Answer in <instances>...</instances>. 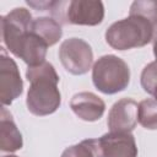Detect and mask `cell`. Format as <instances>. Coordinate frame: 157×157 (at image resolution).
Segmentation results:
<instances>
[{
  "instance_id": "1",
  "label": "cell",
  "mask_w": 157,
  "mask_h": 157,
  "mask_svg": "<svg viewBox=\"0 0 157 157\" xmlns=\"http://www.w3.org/2000/svg\"><path fill=\"white\" fill-rule=\"evenodd\" d=\"M26 78L31 82L26 98L28 110L37 117L56 112L61 104V94L58 88L60 78L53 64L44 61L36 66H28Z\"/></svg>"
},
{
  "instance_id": "2",
  "label": "cell",
  "mask_w": 157,
  "mask_h": 157,
  "mask_svg": "<svg viewBox=\"0 0 157 157\" xmlns=\"http://www.w3.org/2000/svg\"><path fill=\"white\" fill-rule=\"evenodd\" d=\"M153 31L155 26L148 20L137 15H129L108 27L105 40L115 50L140 48L152 40Z\"/></svg>"
},
{
  "instance_id": "3",
  "label": "cell",
  "mask_w": 157,
  "mask_h": 157,
  "mask_svg": "<svg viewBox=\"0 0 157 157\" xmlns=\"http://www.w3.org/2000/svg\"><path fill=\"white\" fill-rule=\"evenodd\" d=\"M94 87L104 94L124 91L130 82V69L119 56L107 54L101 56L92 67Z\"/></svg>"
},
{
  "instance_id": "4",
  "label": "cell",
  "mask_w": 157,
  "mask_h": 157,
  "mask_svg": "<svg viewBox=\"0 0 157 157\" xmlns=\"http://www.w3.org/2000/svg\"><path fill=\"white\" fill-rule=\"evenodd\" d=\"M59 59L64 69L72 75L88 72L93 63L91 45L81 38H67L59 48Z\"/></svg>"
},
{
  "instance_id": "5",
  "label": "cell",
  "mask_w": 157,
  "mask_h": 157,
  "mask_svg": "<svg viewBox=\"0 0 157 157\" xmlns=\"http://www.w3.org/2000/svg\"><path fill=\"white\" fill-rule=\"evenodd\" d=\"M64 22L78 26H97L104 18V6L102 1L72 0L64 1Z\"/></svg>"
},
{
  "instance_id": "6",
  "label": "cell",
  "mask_w": 157,
  "mask_h": 157,
  "mask_svg": "<svg viewBox=\"0 0 157 157\" xmlns=\"http://www.w3.org/2000/svg\"><path fill=\"white\" fill-rule=\"evenodd\" d=\"M32 15L25 7H15L1 17V37L9 49L13 52L21 38L32 28Z\"/></svg>"
},
{
  "instance_id": "7",
  "label": "cell",
  "mask_w": 157,
  "mask_h": 157,
  "mask_svg": "<svg viewBox=\"0 0 157 157\" xmlns=\"http://www.w3.org/2000/svg\"><path fill=\"white\" fill-rule=\"evenodd\" d=\"M23 92V81L13 59L6 55L1 48L0 58V99L2 105H10Z\"/></svg>"
},
{
  "instance_id": "8",
  "label": "cell",
  "mask_w": 157,
  "mask_h": 157,
  "mask_svg": "<svg viewBox=\"0 0 157 157\" xmlns=\"http://www.w3.org/2000/svg\"><path fill=\"white\" fill-rule=\"evenodd\" d=\"M139 104L131 98H121L115 102L107 119V125L112 132H131L137 124Z\"/></svg>"
},
{
  "instance_id": "9",
  "label": "cell",
  "mask_w": 157,
  "mask_h": 157,
  "mask_svg": "<svg viewBox=\"0 0 157 157\" xmlns=\"http://www.w3.org/2000/svg\"><path fill=\"white\" fill-rule=\"evenodd\" d=\"M103 157H137V146L131 132H107L99 139Z\"/></svg>"
},
{
  "instance_id": "10",
  "label": "cell",
  "mask_w": 157,
  "mask_h": 157,
  "mask_svg": "<svg viewBox=\"0 0 157 157\" xmlns=\"http://www.w3.org/2000/svg\"><path fill=\"white\" fill-rule=\"evenodd\" d=\"M48 47L49 45L31 28V31L21 38L12 54L22 59L28 66H36L45 61Z\"/></svg>"
},
{
  "instance_id": "11",
  "label": "cell",
  "mask_w": 157,
  "mask_h": 157,
  "mask_svg": "<svg viewBox=\"0 0 157 157\" xmlns=\"http://www.w3.org/2000/svg\"><path fill=\"white\" fill-rule=\"evenodd\" d=\"M71 110L85 121H96L102 118L105 110V103L93 92H78L70 101Z\"/></svg>"
},
{
  "instance_id": "12",
  "label": "cell",
  "mask_w": 157,
  "mask_h": 157,
  "mask_svg": "<svg viewBox=\"0 0 157 157\" xmlns=\"http://www.w3.org/2000/svg\"><path fill=\"white\" fill-rule=\"evenodd\" d=\"M23 146V140L12 115L2 105L0 118V150L2 152H16Z\"/></svg>"
},
{
  "instance_id": "13",
  "label": "cell",
  "mask_w": 157,
  "mask_h": 157,
  "mask_svg": "<svg viewBox=\"0 0 157 157\" xmlns=\"http://www.w3.org/2000/svg\"><path fill=\"white\" fill-rule=\"evenodd\" d=\"M32 31L36 34H38L49 47L58 43L63 36L61 25L53 17H47V16L33 18Z\"/></svg>"
},
{
  "instance_id": "14",
  "label": "cell",
  "mask_w": 157,
  "mask_h": 157,
  "mask_svg": "<svg viewBox=\"0 0 157 157\" xmlns=\"http://www.w3.org/2000/svg\"><path fill=\"white\" fill-rule=\"evenodd\" d=\"M61 157H103V153L98 139H86L65 148Z\"/></svg>"
},
{
  "instance_id": "15",
  "label": "cell",
  "mask_w": 157,
  "mask_h": 157,
  "mask_svg": "<svg viewBox=\"0 0 157 157\" xmlns=\"http://www.w3.org/2000/svg\"><path fill=\"white\" fill-rule=\"evenodd\" d=\"M137 121L148 130H157V101L146 98L139 103Z\"/></svg>"
},
{
  "instance_id": "16",
  "label": "cell",
  "mask_w": 157,
  "mask_h": 157,
  "mask_svg": "<svg viewBox=\"0 0 157 157\" xmlns=\"http://www.w3.org/2000/svg\"><path fill=\"white\" fill-rule=\"evenodd\" d=\"M129 15H137L148 20L155 27L157 26V1L136 0L131 4Z\"/></svg>"
},
{
  "instance_id": "17",
  "label": "cell",
  "mask_w": 157,
  "mask_h": 157,
  "mask_svg": "<svg viewBox=\"0 0 157 157\" xmlns=\"http://www.w3.org/2000/svg\"><path fill=\"white\" fill-rule=\"evenodd\" d=\"M140 81L144 91L150 94H153L155 87L157 85V63L156 61H152L144 67Z\"/></svg>"
},
{
  "instance_id": "18",
  "label": "cell",
  "mask_w": 157,
  "mask_h": 157,
  "mask_svg": "<svg viewBox=\"0 0 157 157\" xmlns=\"http://www.w3.org/2000/svg\"><path fill=\"white\" fill-rule=\"evenodd\" d=\"M152 43H153V54H155V58H156V63H157V26L155 27V31H153Z\"/></svg>"
},
{
  "instance_id": "19",
  "label": "cell",
  "mask_w": 157,
  "mask_h": 157,
  "mask_svg": "<svg viewBox=\"0 0 157 157\" xmlns=\"http://www.w3.org/2000/svg\"><path fill=\"white\" fill-rule=\"evenodd\" d=\"M153 97H155V99L157 101V85H156V87H155V91H153V94H152Z\"/></svg>"
},
{
  "instance_id": "20",
  "label": "cell",
  "mask_w": 157,
  "mask_h": 157,
  "mask_svg": "<svg viewBox=\"0 0 157 157\" xmlns=\"http://www.w3.org/2000/svg\"><path fill=\"white\" fill-rule=\"evenodd\" d=\"M2 157H18V156H15V155H7V156H2Z\"/></svg>"
}]
</instances>
